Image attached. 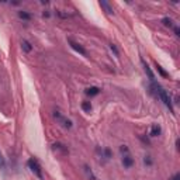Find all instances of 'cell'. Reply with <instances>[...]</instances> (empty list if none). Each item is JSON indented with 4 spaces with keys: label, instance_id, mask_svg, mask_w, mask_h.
Returning <instances> with one entry per match:
<instances>
[{
    "label": "cell",
    "instance_id": "6da1fadb",
    "mask_svg": "<svg viewBox=\"0 0 180 180\" xmlns=\"http://www.w3.org/2000/svg\"><path fill=\"white\" fill-rule=\"evenodd\" d=\"M156 87V90H158V96L161 97V100H162L163 103H165V106L169 108L170 111H173V104H172V100H170V96L168 94V91L163 89V87H161V86H155Z\"/></svg>",
    "mask_w": 180,
    "mask_h": 180
},
{
    "label": "cell",
    "instance_id": "7a4b0ae2",
    "mask_svg": "<svg viewBox=\"0 0 180 180\" xmlns=\"http://www.w3.org/2000/svg\"><path fill=\"white\" fill-rule=\"evenodd\" d=\"M28 168H30V170L33 172L34 174H35L39 180L44 179V174H42V169H41V165L38 163V161L37 159H34V158H31L30 161H28Z\"/></svg>",
    "mask_w": 180,
    "mask_h": 180
},
{
    "label": "cell",
    "instance_id": "3957f363",
    "mask_svg": "<svg viewBox=\"0 0 180 180\" xmlns=\"http://www.w3.org/2000/svg\"><path fill=\"white\" fill-rule=\"evenodd\" d=\"M68 42H69V45L72 46V48L75 49V51H76V52H79V54L83 55V56H86V55H87V52L84 51V48H83L80 44H78L76 41H73L72 38H68Z\"/></svg>",
    "mask_w": 180,
    "mask_h": 180
},
{
    "label": "cell",
    "instance_id": "277c9868",
    "mask_svg": "<svg viewBox=\"0 0 180 180\" xmlns=\"http://www.w3.org/2000/svg\"><path fill=\"white\" fill-rule=\"evenodd\" d=\"M142 66H144V71H145V73L148 75V78L151 79V80H155V75H153V72L151 71V68H149V65L145 62V61H142Z\"/></svg>",
    "mask_w": 180,
    "mask_h": 180
},
{
    "label": "cell",
    "instance_id": "5b68a950",
    "mask_svg": "<svg viewBox=\"0 0 180 180\" xmlns=\"http://www.w3.org/2000/svg\"><path fill=\"white\" fill-rule=\"evenodd\" d=\"M123 165H124V168H131L134 165V159L129 155H124L123 156Z\"/></svg>",
    "mask_w": 180,
    "mask_h": 180
},
{
    "label": "cell",
    "instance_id": "8992f818",
    "mask_svg": "<svg viewBox=\"0 0 180 180\" xmlns=\"http://www.w3.org/2000/svg\"><path fill=\"white\" fill-rule=\"evenodd\" d=\"M161 132H162V128L159 124H153L151 127V135L152 136H158V135H161Z\"/></svg>",
    "mask_w": 180,
    "mask_h": 180
},
{
    "label": "cell",
    "instance_id": "52a82bcc",
    "mask_svg": "<svg viewBox=\"0 0 180 180\" xmlns=\"http://www.w3.org/2000/svg\"><path fill=\"white\" fill-rule=\"evenodd\" d=\"M100 93V89L99 87H89V89H86V94L90 96V97H93V96H97Z\"/></svg>",
    "mask_w": 180,
    "mask_h": 180
},
{
    "label": "cell",
    "instance_id": "ba28073f",
    "mask_svg": "<svg viewBox=\"0 0 180 180\" xmlns=\"http://www.w3.org/2000/svg\"><path fill=\"white\" fill-rule=\"evenodd\" d=\"M100 6L106 10V13H108V14H113V7L108 4L107 1H100Z\"/></svg>",
    "mask_w": 180,
    "mask_h": 180
},
{
    "label": "cell",
    "instance_id": "9c48e42d",
    "mask_svg": "<svg viewBox=\"0 0 180 180\" xmlns=\"http://www.w3.org/2000/svg\"><path fill=\"white\" fill-rule=\"evenodd\" d=\"M18 17L21 18V20H26V21H30L31 20V14L30 13H27V11H18Z\"/></svg>",
    "mask_w": 180,
    "mask_h": 180
},
{
    "label": "cell",
    "instance_id": "30bf717a",
    "mask_svg": "<svg viewBox=\"0 0 180 180\" xmlns=\"http://www.w3.org/2000/svg\"><path fill=\"white\" fill-rule=\"evenodd\" d=\"M21 48H23L24 52H30V51H31V44H30L28 41H26V39H23V41H21Z\"/></svg>",
    "mask_w": 180,
    "mask_h": 180
},
{
    "label": "cell",
    "instance_id": "8fae6325",
    "mask_svg": "<svg viewBox=\"0 0 180 180\" xmlns=\"http://www.w3.org/2000/svg\"><path fill=\"white\" fill-rule=\"evenodd\" d=\"M59 121L62 123V125L65 127V128H72V121H71V120H66V118L61 117L59 118Z\"/></svg>",
    "mask_w": 180,
    "mask_h": 180
},
{
    "label": "cell",
    "instance_id": "7c38bea8",
    "mask_svg": "<svg viewBox=\"0 0 180 180\" xmlns=\"http://www.w3.org/2000/svg\"><path fill=\"white\" fill-rule=\"evenodd\" d=\"M82 108H83V111L90 113V111H91V104H90V101H83V103H82Z\"/></svg>",
    "mask_w": 180,
    "mask_h": 180
},
{
    "label": "cell",
    "instance_id": "4fadbf2b",
    "mask_svg": "<svg viewBox=\"0 0 180 180\" xmlns=\"http://www.w3.org/2000/svg\"><path fill=\"white\" fill-rule=\"evenodd\" d=\"M162 23H163V26H165V27H173V20L169 18V17H165L162 20Z\"/></svg>",
    "mask_w": 180,
    "mask_h": 180
},
{
    "label": "cell",
    "instance_id": "5bb4252c",
    "mask_svg": "<svg viewBox=\"0 0 180 180\" xmlns=\"http://www.w3.org/2000/svg\"><path fill=\"white\" fill-rule=\"evenodd\" d=\"M84 172L87 173V176H89V177H91V180H96V176L93 174V172L90 170V168L87 166V165H84Z\"/></svg>",
    "mask_w": 180,
    "mask_h": 180
},
{
    "label": "cell",
    "instance_id": "9a60e30c",
    "mask_svg": "<svg viewBox=\"0 0 180 180\" xmlns=\"http://www.w3.org/2000/svg\"><path fill=\"white\" fill-rule=\"evenodd\" d=\"M0 169L1 170H6V161H4V158H3L1 153H0Z\"/></svg>",
    "mask_w": 180,
    "mask_h": 180
},
{
    "label": "cell",
    "instance_id": "2e32d148",
    "mask_svg": "<svg viewBox=\"0 0 180 180\" xmlns=\"http://www.w3.org/2000/svg\"><path fill=\"white\" fill-rule=\"evenodd\" d=\"M156 69H158V72L161 73V75H162L163 78H168V73L165 72V71H163L162 68H161V66H159V65H158V63H156Z\"/></svg>",
    "mask_w": 180,
    "mask_h": 180
},
{
    "label": "cell",
    "instance_id": "e0dca14e",
    "mask_svg": "<svg viewBox=\"0 0 180 180\" xmlns=\"http://www.w3.org/2000/svg\"><path fill=\"white\" fill-rule=\"evenodd\" d=\"M120 152L128 155V148H127V145H121V146H120Z\"/></svg>",
    "mask_w": 180,
    "mask_h": 180
},
{
    "label": "cell",
    "instance_id": "ac0fdd59",
    "mask_svg": "<svg viewBox=\"0 0 180 180\" xmlns=\"http://www.w3.org/2000/svg\"><path fill=\"white\" fill-rule=\"evenodd\" d=\"M144 163L145 165H148V166H151V165H152V159H151V156H145Z\"/></svg>",
    "mask_w": 180,
    "mask_h": 180
},
{
    "label": "cell",
    "instance_id": "d6986e66",
    "mask_svg": "<svg viewBox=\"0 0 180 180\" xmlns=\"http://www.w3.org/2000/svg\"><path fill=\"white\" fill-rule=\"evenodd\" d=\"M110 49H111V51H113V52H114L116 55H118V49H117V46H116L114 44H111V45H110Z\"/></svg>",
    "mask_w": 180,
    "mask_h": 180
},
{
    "label": "cell",
    "instance_id": "ffe728a7",
    "mask_svg": "<svg viewBox=\"0 0 180 180\" xmlns=\"http://www.w3.org/2000/svg\"><path fill=\"white\" fill-rule=\"evenodd\" d=\"M104 155H106V158H111V155H113V153H111V151H110V149H108V148H106V149H104Z\"/></svg>",
    "mask_w": 180,
    "mask_h": 180
},
{
    "label": "cell",
    "instance_id": "44dd1931",
    "mask_svg": "<svg viewBox=\"0 0 180 180\" xmlns=\"http://www.w3.org/2000/svg\"><path fill=\"white\" fill-rule=\"evenodd\" d=\"M170 180H180V173H176V174H174Z\"/></svg>",
    "mask_w": 180,
    "mask_h": 180
},
{
    "label": "cell",
    "instance_id": "7402d4cb",
    "mask_svg": "<svg viewBox=\"0 0 180 180\" xmlns=\"http://www.w3.org/2000/svg\"><path fill=\"white\" fill-rule=\"evenodd\" d=\"M174 34H176L177 37H180V30L177 27H174Z\"/></svg>",
    "mask_w": 180,
    "mask_h": 180
}]
</instances>
